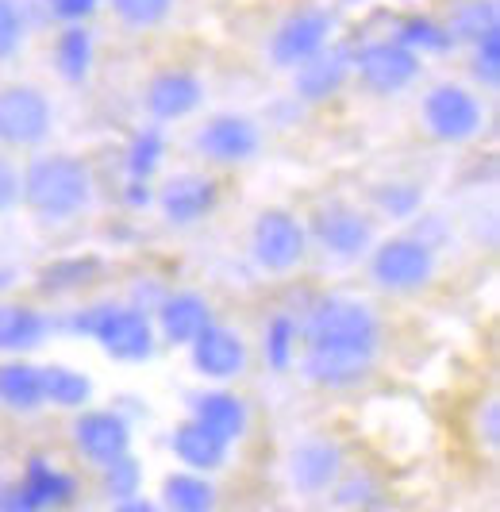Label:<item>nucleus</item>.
<instances>
[{"label":"nucleus","mask_w":500,"mask_h":512,"mask_svg":"<svg viewBox=\"0 0 500 512\" xmlns=\"http://www.w3.org/2000/svg\"><path fill=\"white\" fill-rule=\"evenodd\" d=\"M112 512H162V509H158L154 501H147L143 493H135V497H127V501H116Z\"/></svg>","instance_id":"obj_41"},{"label":"nucleus","mask_w":500,"mask_h":512,"mask_svg":"<svg viewBox=\"0 0 500 512\" xmlns=\"http://www.w3.org/2000/svg\"><path fill=\"white\" fill-rule=\"evenodd\" d=\"M193 151L212 166H247L262 151V128L243 112H216L193 131Z\"/></svg>","instance_id":"obj_11"},{"label":"nucleus","mask_w":500,"mask_h":512,"mask_svg":"<svg viewBox=\"0 0 500 512\" xmlns=\"http://www.w3.org/2000/svg\"><path fill=\"white\" fill-rule=\"evenodd\" d=\"M297 351H300V324L293 316H274L266 324V339H262V355H266V366L274 374H289L297 366Z\"/></svg>","instance_id":"obj_30"},{"label":"nucleus","mask_w":500,"mask_h":512,"mask_svg":"<svg viewBox=\"0 0 500 512\" xmlns=\"http://www.w3.org/2000/svg\"><path fill=\"white\" fill-rule=\"evenodd\" d=\"M331 505L339 512H354V509H366L370 501L381 497V482H377L370 470H343L339 482L331 486Z\"/></svg>","instance_id":"obj_32"},{"label":"nucleus","mask_w":500,"mask_h":512,"mask_svg":"<svg viewBox=\"0 0 500 512\" xmlns=\"http://www.w3.org/2000/svg\"><path fill=\"white\" fill-rule=\"evenodd\" d=\"M8 282H12V274H8V270H0V289H4Z\"/></svg>","instance_id":"obj_42"},{"label":"nucleus","mask_w":500,"mask_h":512,"mask_svg":"<svg viewBox=\"0 0 500 512\" xmlns=\"http://www.w3.org/2000/svg\"><path fill=\"white\" fill-rule=\"evenodd\" d=\"M350 77H354V47L331 39L324 51L304 58L293 70V97L300 104H327L347 89Z\"/></svg>","instance_id":"obj_15"},{"label":"nucleus","mask_w":500,"mask_h":512,"mask_svg":"<svg viewBox=\"0 0 500 512\" xmlns=\"http://www.w3.org/2000/svg\"><path fill=\"white\" fill-rule=\"evenodd\" d=\"M189 359H193V370H197L200 378H208V382H235L239 374H247L250 347L239 328L212 320L189 343Z\"/></svg>","instance_id":"obj_16"},{"label":"nucleus","mask_w":500,"mask_h":512,"mask_svg":"<svg viewBox=\"0 0 500 512\" xmlns=\"http://www.w3.org/2000/svg\"><path fill=\"white\" fill-rule=\"evenodd\" d=\"M20 208V166L0 151V216Z\"/></svg>","instance_id":"obj_39"},{"label":"nucleus","mask_w":500,"mask_h":512,"mask_svg":"<svg viewBox=\"0 0 500 512\" xmlns=\"http://www.w3.org/2000/svg\"><path fill=\"white\" fill-rule=\"evenodd\" d=\"M54 131V104L39 85H0V151H35Z\"/></svg>","instance_id":"obj_9"},{"label":"nucleus","mask_w":500,"mask_h":512,"mask_svg":"<svg viewBox=\"0 0 500 512\" xmlns=\"http://www.w3.org/2000/svg\"><path fill=\"white\" fill-rule=\"evenodd\" d=\"M204 104V81L193 70H162L143 89V108L154 124H174Z\"/></svg>","instance_id":"obj_17"},{"label":"nucleus","mask_w":500,"mask_h":512,"mask_svg":"<svg viewBox=\"0 0 500 512\" xmlns=\"http://www.w3.org/2000/svg\"><path fill=\"white\" fill-rule=\"evenodd\" d=\"M162 512H220V489L212 474L197 470H174L162 478Z\"/></svg>","instance_id":"obj_24"},{"label":"nucleus","mask_w":500,"mask_h":512,"mask_svg":"<svg viewBox=\"0 0 500 512\" xmlns=\"http://www.w3.org/2000/svg\"><path fill=\"white\" fill-rule=\"evenodd\" d=\"M370 208L374 216L381 220H412L424 212V185L420 181H408V178H393V181H377L370 189Z\"/></svg>","instance_id":"obj_27"},{"label":"nucleus","mask_w":500,"mask_h":512,"mask_svg":"<svg viewBox=\"0 0 500 512\" xmlns=\"http://www.w3.org/2000/svg\"><path fill=\"white\" fill-rule=\"evenodd\" d=\"M154 201L170 228H197L220 208V181L212 174H200V170H181L162 181Z\"/></svg>","instance_id":"obj_13"},{"label":"nucleus","mask_w":500,"mask_h":512,"mask_svg":"<svg viewBox=\"0 0 500 512\" xmlns=\"http://www.w3.org/2000/svg\"><path fill=\"white\" fill-rule=\"evenodd\" d=\"M100 493H104L112 505L135 497V493H143V466L135 462V455H124V459L100 466Z\"/></svg>","instance_id":"obj_33"},{"label":"nucleus","mask_w":500,"mask_h":512,"mask_svg":"<svg viewBox=\"0 0 500 512\" xmlns=\"http://www.w3.org/2000/svg\"><path fill=\"white\" fill-rule=\"evenodd\" d=\"M66 328L74 335L93 339L100 351L116 362H147L154 355V343H158L147 308L124 305V301H100V305L77 308L66 320Z\"/></svg>","instance_id":"obj_3"},{"label":"nucleus","mask_w":500,"mask_h":512,"mask_svg":"<svg viewBox=\"0 0 500 512\" xmlns=\"http://www.w3.org/2000/svg\"><path fill=\"white\" fill-rule=\"evenodd\" d=\"M97 62V43L85 24H62L54 39V70L66 85H85Z\"/></svg>","instance_id":"obj_25"},{"label":"nucleus","mask_w":500,"mask_h":512,"mask_svg":"<svg viewBox=\"0 0 500 512\" xmlns=\"http://www.w3.org/2000/svg\"><path fill=\"white\" fill-rule=\"evenodd\" d=\"M474 436H477V447H485V455L493 459L500 447V401L497 397H485L474 409Z\"/></svg>","instance_id":"obj_37"},{"label":"nucleus","mask_w":500,"mask_h":512,"mask_svg":"<svg viewBox=\"0 0 500 512\" xmlns=\"http://www.w3.org/2000/svg\"><path fill=\"white\" fill-rule=\"evenodd\" d=\"M420 120L435 143L462 147L485 128V104L474 89H466L458 81H439L427 89L424 104H420Z\"/></svg>","instance_id":"obj_8"},{"label":"nucleus","mask_w":500,"mask_h":512,"mask_svg":"<svg viewBox=\"0 0 500 512\" xmlns=\"http://www.w3.org/2000/svg\"><path fill=\"white\" fill-rule=\"evenodd\" d=\"M424 74V58L408 51L400 39H374L366 47H354V77L374 97H397Z\"/></svg>","instance_id":"obj_10"},{"label":"nucleus","mask_w":500,"mask_h":512,"mask_svg":"<svg viewBox=\"0 0 500 512\" xmlns=\"http://www.w3.org/2000/svg\"><path fill=\"white\" fill-rule=\"evenodd\" d=\"M335 39V16L327 8H297L270 35V62L277 70H297L304 58L324 51Z\"/></svg>","instance_id":"obj_12"},{"label":"nucleus","mask_w":500,"mask_h":512,"mask_svg":"<svg viewBox=\"0 0 500 512\" xmlns=\"http://www.w3.org/2000/svg\"><path fill=\"white\" fill-rule=\"evenodd\" d=\"M308 231L293 208H262L250 224V258L262 274L285 278L304 266L308 258Z\"/></svg>","instance_id":"obj_6"},{"label":"nucleus","mask_w":500,"mask_h":512,"mask_svg":"<svg viewBox=\"0 0 500 512\" xmlns=\"http://www.w3.org/2000/svg\"><path fill=\"white\" fill-rule=\"evenodd\" d=\"M308 231V247L324 251L331 262H366V255L377 243V220L370 208H358L350 201H324L312 208V216L304 220Z\"/></svg>","instance_id":"obj_5"},{"label":"nucleus","mask_w":500,"mask_h":512,"mask_svg":"<svg viewBox=\"0 0 500 512\" xmlns=\"http://www.w3.org/2000/svg\"><path fill=\"white\" fill-rule=\"evenodd\" d=\"M189 420H197L200 428L235 447L250 432V405L231 389H204L189 397Z\"/></svg>","instance_id":"obj_19"},{"label":"nucleus","mask_w":500,"mask_h":512,"mask_svg":"<svg viewBox=\"0 0 500 512\" xmlns=\"http://www.w3.org/2000/svg\"><path fill=\"white\" fill-rule=\"evenodd\" d=\"M0 409L31 416L47 409L43 401V366L27 359H4L0 362Z\"/></svg>","instance_id":"obj_23"},{"label":"nucleus","mask_w":500,"mask_h":512,"mask_svg":"<svg viewBox=\"0 0 500 512\" xmlns=\"http://www.w3.org/2000/svg\"><path fill=\"white\" fill-rule=\"evenodd\" d=\"M54 332L43 308L27 305V301H0V355L4 359H27L31 351H39Z\"/></svg>","instance_id":"obj_20"},{"label":"nucleus","mask_w":500,"mask_h":512,"mask_svg":"<svg viewBox=\"0 0 500 512\" xmlns=\"http://www.w3.org/2000/svg\"><path fill=\"white\" fill-rule=\"evenodd\" d=\"M154 201V193H150V181H127V205L131 208H143Z\"/></svg>","instance_id":"obj_40"},{"label":"nucleus","mask_w":500,"mask_h":512,"mask_svg":"<svg viewBox=\"0 0 500 512\" xmlns=\"http://www.w3.org/2000/svg\"><path fill=\"white\" fill-rule=\"evenodd\" d=\"M97 197V178L85 158L66 151L35 154L20 170V205L39 224H74Z\"/></svg>","instance_id":"obj_2"},{"label":"nucleus","mask_w":500,"mask_h":512,"mask_svg":"<svg viewBox=\"0 0 500 512\" xmlns=\"http://www.w3.org/2000/svg\"><path fill=\"white\" fill-rule=\"evenodd\" d=\"M343 470H347V447L324 432L293 439L285 451V486L289 493H297L300 501L327 497Z\"/></svg>","instance_id":"obj_7"},{"label":"nucleus","mask_w":500,"mask_h":512,"mask_svg":"<svg viewBox=\"0 0 500 512\" xmlns=\"http://www.w3.org/2000/svg\"><path fill=\"white\" fill-rule=\"evenodd\" d=\"M170 451L185 470H197V474H216L227 466L231 455V443H224L220 436H212L208 428H200L197 420H181L174 432H170Z\"/></svg>","instance_id":"obj_21"},{"label":"nucleus","mask_w":500,"mask_h":512,"mask_svg":"<svg viewBox=\"0 0 500 512\" xmlns=\"http://www.w3.org/2000/svg\"><path fill=\"white\" fill-rule=\"evenodd\" d=\"M112 12H116L120 24L147 31V27H158L170 20L174 0H112Z\"/></svg>","instance_id":"obj_35"},{"label":"nucleus","mask_w":500,"mask_h":512,"mask_svg":"<svg viewBox=\"0 0 500 512\" xmlns=\"http://www.w3.org/2000/svg\"><path fill=\"white\" fill-rule=\"evenodd\" d=\"M366 270L381 293L412 297V293H424L439 278V251L427 247L424 239H416L412 231H404V235L377 239L374 251L366 255Z\"/></svg>","instance_id":"obj_4"},{"label":"nucleus","mask_w":500,"mask_h":512,"mask_svg":"<svg viewBox=\"0 0 500 512\" xmlns=\"http://www.w3.org/2000/svg\"><path fill=\"white\" fill-rule=\"evenodd\" d=\"M16 486L24 493L27 509L31 512H54V509H66L74 501V478L66 470H58L54 462L47 459H31L24 466V474L16 478Z\"/></svg>","instance_id":"obj_22"},{"label":"nucleus","mask_w":500,"mask_h":512,"mask_svg":"<svg viewBox=\"0 0 500 512\" xmlns=\"http://www.w3.org/2000/svg\"><path fill=\"white\" fill-rule=\"evenodd\" d=\"M162 158H166V135H162V128L154 124V128L135 131L131 143H127V154H124L127 181H150L154 174H158Z\"/></svg>","instance_id":"obj_29"},{"label":"nucleus","mask_w":500,"mask_h":512,"mask_svg":"<svg viewBox=\"0 0 500 512\" xmlns=\"http://www.w3.org/2000/svg\"><path fill=\"white\" fill-rule=\"evenodd\" d=\"M500 31V8L497 0H462L447 20V35L454 47H474L485 35Z\"/></svg>","instance_id":"obj_28"},{"label":"nucleus","mask_w":500,"mask_h":512,"mask_svg":"<svg viewBox=\"0 0 500 512\" xmlns=\"http://www.w3.org/2000/svg\"><path fill=\"white\" fill-rule=\"evenodd\" d=\"M43 401L54 405V409H70V412L89 409V401H93V378L74 370V366H66V362H50V366H43Z\"/></svg>","instance_id":"obj_26"},{"label":"nucleus","mask_w":500,"mask_h":512,"mask_svg":"<svg viewBox=\"0 0 500 512\" xmlns=\"http://www.w3.org/2000/svg\"><path fill=\"white\" fill-rule=\"evenodd\" d=\"M74 451L93 470L131 455V424L116 409H81L70 428Z\"/></svg>","instance_id":"obj_14"},{"label":"nucleus","mask_w":500,"mask_h":512,"mask_svg":"<svg viewBox=\"0 0 500 512\" xmlns=\"http://www.w3.org/2000/svg\"><path fill=\"white\" fill-rule=\"evenodd\" d=\"M470 77L485 93H497L500 89V31L485 35L481 43L470 47Z\"/></svg>","instance_id":"obj_34"},{"label":"nucleus","mask_w":500,"mask_h":512,"mask_svg":"<svg viewBox=\"0 0 500 512\" xmlns=\"http://www.w3.org/2000/svg\"><path fill=\"white\" fill-rule=\"evenodd\" d=\"M27 39V8L24 0H0V62L16 58Z\"/></svg>","instance_id":"obj_36"},{"label":"nucleus","mask_w":500,"mask_h":512,"mask_svg":"<svg viewBox=\"0 0 500 512\" xmlns=\"http://www.w3.org/2000/svg\"><path fill=\"white\" fill-rule=\"evenodd\" d=\"M297 324V370L308 385L339 393L374 374L381 355V316L370 301L350 293H327Z\"/></svg>","instance_id":"obj_1"},{"label":"nucleus","mask_w":500,"mask_h":512,"mask_svg":"<svg viewBox=\"0 0 500 512\" xmlns=\"http://www.w3.org/2000/svg\"><path fill=\"white\" fill-rule=\"evenodd\" d=\"M47 8L58 24H89L97 16L100 0H47Z\"/></svg>","instance_id":"obj_38"},{"label":"nucleus","mask_w":500,"mask_h":512,"mask_svg":"<svg viewBox=\"0 0 500 512\" xmlns=\"http://www.w3.org/2000/svg\"><path fill=\"white\" fill-rule=\"evenodd\" d=\"M397 39L408 51L420 54V58H424V54L454 51V43H450V35H447V24H439V20H431V16H408V20L400 24Z\"/></svg>","instance_id":"obj_31"},{"label":"nucleus","mask_w":500,"mask_h":512,"mask_svg":"<svg viewBox=\"0 0 500 512\" xmlns=\"http://www.w3.org/2000/svg\"><path fill=\"white\" fill-rule=\"evenodd\" d=\"M154 332L162 343L170 347H189L216 316H212V301L197 293V289H177V293H166L158 308H154Z\"/></svg>","instance_id":"obj_18"}]
</instances>
